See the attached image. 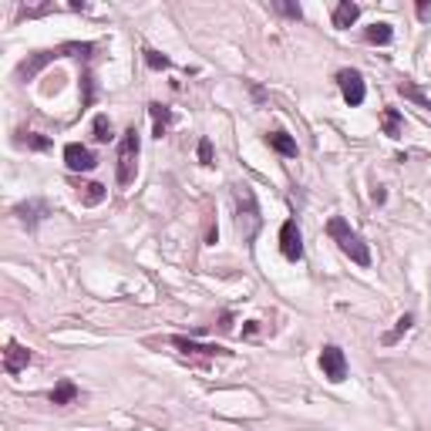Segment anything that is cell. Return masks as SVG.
Segmentation results:
<instances>
[{"label":"cell","mask_w":431,"mask_h":431,"mask_svg":"<svg viewBox=\"0 0 431 431\" xmlns=\"http://www.w3.org/2000/svg\"><path fill=\"white\" fill-rule=\"evenodd\" d=\"M94 44H81V41H68V44H58V47H44V51H34L31 58L17 64V81H31L44 64L58 61V58H92Z\"/></svg>","instance_id":"cell-1"},{"label":"cell","mask_w":431,"mask_h":431,"mask_svg":"<svg viewBox=\"0 0 431 431\" xmlns=\"http://www.w3.org/2000/svg\"><path fill=\"white\" fill-rule=\"evenodd\" d=\"M232 199H236V230H239V236H243V243H253L256 232L263 230L260 202H256L253 185H246V182L232 185Z\"/></svg>","instance_id":"cell-2"},{"label":"cell","mask_w":431,"mask_h":431,"mask_svg":"<svg viewBox=\"0 0 431 431\" xmlns=\"http://www.w3.org/2000/svg\"><path fill=\"white\" fill-rule=\"evenodd\" d=\"M327 236L334 239L340 246V253H347L351 260L357 263V266H370V249H368V243L357 236L351 226H347V219L344 216H334L330 223H327Z\"/></svg>","instance_id":"cell-3"},{"label":"cell","mask_w":431,"mask_h":431,"mask_svg":"<svg viewBox=\"0 0 431 431\" xmlns=\"http://www.w3.org/2000/svg\"><path fill=\"white\" fill-rule=\"evenodd\" d=\"M139 128L132 125L122 135V145H118V185H132L135 182V172H139Z\"/></svg>","instance_id":"cell-4"},{"label":"cell","mask_w":431,"mask_h":431,"mask_svg":"<svg viewBox=\"0 0 431 431\" xmlns=\"http://www.w3.org/2000/svg\"><path fill=\"white\" fill-rule=\"evenodd\" d=\"M320 370L330 385H340L347 377V357H344V351H340L337 344H327L320 351Z\"/></svg>","instance_id":"cell-5"},{"label":"cell","mask_w":431,"mask_h":431,"mask_svg":"<svg viewBox=\"0 0 431 431\" xmlns=\"http://www.w3.org/2000/svg\"><path fill=\"white\" fill-rule=\"evenodd\" d=\"M280 253L290 263L304 260V236H300L296 219H287V223H283V230H280Z\"/></svg>","instance_id":"cell-6"},{"label":"cell","mask_w":431,"mask_h":431,"mask_svg":"<svg viewBox=\"0 0 431 431\" xmlns=\"http://www.w3.org/2000/svg\"><path fill=\"white\" fill-rule=\"evenodd\" d=\"M337 85H340V92H344V101L351 108L357 105H364V77H361V71H354V68H344L337 75Z\"/></svg>","instance_id":"cell-7"},{"label":"cell","mask_w":431,"mask_h":431,"mask_svg":"<svg viewBox=\"0 0 431 431\" xmlns=\"http://www.w3.org/2000/svg\"><path fill=\"white\" fill-rule=\"evenodd\" d=\"M64 165H68L71 172H92L94 165H98V158H94L92 149L71 142V145H64Z\"/></svg>","instance_id":"cell-8"},{"label":"cell","mask_w":431,"mask_h":431,"mask_svg":"<svg viewBox=\"0 0 431 431\" xmlns=\"http://www.w3.org/2000/svg\"><path fill=\"white\" fill-rule=\"evenodd\" d=\"M172 347H179L185 357L196 354V357H230L226 347H219V344H199V340H189V337H169Z\"/></svg>","instance_id":"cell-9"},{"label":"cell","mask_w":431,"mask_h":431,"mask_svg":"<svg viewBox=\"0 0 431 431\" xmlns=\"http://www.w3.org/2000/svg\"><path fill=\"white\" fill-rule=\"evenodd\" d=\"M31 351L24 347V344H17V340H7V347H4V370L14 377V374H20V370L31 364Z\"/></svg>","instance_id":"cell-10"},{"label":"cell","mask_w":431,"mask_h":431,"mask_svg":"<svg viewBox=\"0 0 431 431\" xmlns=\"http://www.w3.org/2000/svg\"><path fill=\"white\" fill-rule=\"evenodd\" d=\"M149 115H152V135L155 139H162V135L169 132V125H172V108L152 101V105H149Z\"/></svg>","instance_id":"cell-11"},{"label":"cell","mask_w":431,"mask_h":431,"mask_svg":"<svg viewBox=\"0 0 431 431\" xmlns=\"http://www.w3.org/2000/svg\"><path fill=\"white\" fill-rule=\"evenodd\" d=\"M357 17H361V4H354V0H340L337 7H334V27H351Z\"/></svg>","instance_id":"cell-12"},{"label":"cell","mask_w":431,"mask_h":431,"mask_svg":"<svg viewBox=\"0 0 431 431\" xmlns=\"http://www.w3.org/2000/svg\"><path fill=\"white\" fill-rule=\"evenodd\" d=\"M391 37H394V27H391L387 20H374L368 31H364V41H368V44H391Z\"/></svg>","instance_id":"cell-13"},{"label":"cell","mask_w":431,"mask_h":431,"mask_svg":"<svg viewBox=\"0 0 431 431\" xmlns=\"http://www.w3.org/2000/svg\"><path fill=\"white\" fill-rule=\"evenodd\" d=\"M14 142L20 149H31V152H47V149H51V139H47V135H37V132H17Z\"/></svg>","instance_id":"cell-14"},{"label":"cell","mask_w":431,"mask_h":431,"mask_svg":"<svg viewBox=\"0 0 431 431\" xmlns=\"http://www.w3.org/2000/svg\"><path fill=\"white\" fill-rule=\"evenodd\" d=\"M75 398H77V385L75 381H68V377L58 381V387L51 391V404H54V408H64V404H71Z\"/></svg>","instance_id":"cell-15"},{"label":"cell","mask_w":431,"mask_h":431,"mask_svg":"<svg viewBox=\"0 0 431 431\" xmlns=\"http://www.w3.org/2000/svg\"><path fill=\"white\" fill-rule=\"evenodd\" d=\"M381 125H385V135H391V139H401V132H404V118H401L398 108H385Z\"/></svg>","instance_id":"cell-16"},{"label":"cell","mask_w":431,"mask_h":431,"mask_svg":"<svg viewBox=\"0 0 431 431\" xmlns=\"http://www.w3.org/2000/svg\"><path fill=\"white\" fill-rule=\"evenodd\" d=\"M41 213H47L44 202H24V206H17V209H14V216L24 223V226H37Z\"/></svg>","instance_id":"cell-17"},{"label":"cell","mask_w":431,"mask_h":431,"mask_svg":"<svg viewBox=\"0 0 431 431\" xmlns=\"http://www.w3.org/2000/svg\"><path fill=\"white\" fill-rule=\"evenodd\" d=\"M266 142H270V149H277V152L287 155V158H293V155H296V142H293L287 132H270V135H266Z\"/></svg>","instance_id":"cell-18"},{"label":"cell","mask_w":431,"mask_h":431,"mask_svg":"<svg viewBox=\"0 0 431 431\" xmlns=\"http://www.w3.org/2000/svg\"><path fill=\"white\" fill-rule=\"evenodd\" d=\"M92 139H94V142H101V145L115 139V132H111V118H108V115H94V122H92Z\"/></svg>","instance_id":"cell-19"},{"label":"cell","mask_w":431,"mask_h":431,"mask_svg":"<svg viewBox=\"0 0 431 431\" xmlns=\"http://www.w3.org/2000/svg\"><path fill=\"white\" fill-rule=\"evenodd\" d=\"M77 196H81L85 206H98V202L108 196V189L101 182H88V185H81V189H77Z\"/></svg>","instance_id":"cell-20"},{"label":"cell","mask_w":431,"mask_h":431,"mask_svg":"<svg viewBox=\"0 0 431 431\" xmlns=\"http://www.w3.org/2000/svg\"><path fill=\"white\" fill-rule=\"evenodd\" d=\"M398 92L404 94V98H411V101H415L418 108H431V101H428V94L421 92V88H418L415 81H408V77H404V81H401L398 85Z\"/></svg>","instance_id":"cell-21"},{"label":"cell","mask_w":431,"mask_h":431,"mask_svg":"<svg viewBox=\"0 0 431 431\" xmlns=\"http://www.w3.org/2000/svg\"><path fill=\"white\" fill-rule=\"evenodd\" d=\"M411 323H415V317H411V313H404V317L398 320V327H394L391 334H385V344H387V347H391V344H398L401 334H408V330H411Z\"/></svg>","instance_id":"cell-22"},{"label":"cell","mask_w":431,"mask_h":431,"mask_svg":"<svg viewBox=\"0 0 431 431\" xmlns=\"http://www.w3.org/2000/svg\"><path fill=\"white\" fill-rule=\"evenodd\" d=\"M145 64H149V68H155V71H162V68H169V58H165V54H158V51H152V47H149V51H145Z\"/></svg>","instance_id":"cell-23"},{"label":"cell","mask_w":431,"mask_h":431,"mask_svg":"<svg viewBox=\"0 0 431 431\" xmlns=\"http://www.w3.org/2000/svg\"><path fill=\"white\" fill-rule=\"evenodd\" d=\"M273 7H277L280 14L293 17V20H300V17H304V11H300V4H283V0H277V4H273Z\"/></svg>","instance_id":"cell-24"},{"label":"cell","mask_w":431,"mask_h":431,"mask_svg":"<svg viewBox=\"0 0 431 431\" xmlns=\"http://www.w3.org/2000/svg\"><path fill=\"white\" fill-rule=\"evenodd\" d=\"M199 162H202V165H213V142H209V139L199 142Z\"/></svg>","instance_id":"cell-25"},{"label":"cell","mask_w":431,"mask_h":431,"mask_svg":"<svg viewBox=\"0 0 431 431\" xmlns=\"http://www.w3.org/2000/svg\"><path fill=\"white\" fill-rule=\"evenodd\" d=\"M370 199H374V202H377V206H381V202L387 199V192H385V189H381V185H377V189H374V192H370Z\"/></svg>","instance_id":"cell-26"},{"label":"cell","mask_w":431,"mask_h":431,"mask_svg":"<svg viewBox=\"0 0 431 431\" xmlns=\"http://www.w3.org/2000/svg\"><path fill=\"white\" fill-rule=\"evenodd\" d=\"M219 330H232V313H223V320H219Z\"/></svg>","instance_id":"cell-27"},{"label":"cell","mask_w":431,"mask_h":431,"mask_svg":"<svg viewBox=\"0 0 431 431\" xmlns=\"http://www.w3.org/2000/svg\"><path fill=\"white\" fill-rule=\"evenodd\" d=\"M418 17H421V20H428V17H431V7H428V4H418Z\"/></svg>","instance_id":"cell-28"}]
</instances>
